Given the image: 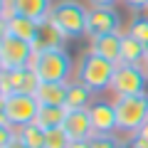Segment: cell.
Returning a JSON list of instances; mask_svg holds the SVG:
<instances>
[{
	"label": "cell",
	"mask_w": 148,
	"mask_h": 148,
	"mask_svg": "<svg viewBox=\"0 0 148 148\" xmlns=\"http://www.w3.org/2000/svg\"><path fill=\"white\" fill-rule=\"evenodd\" d=\"M86 15L89 5H82L79 0H59L52 5L49 20L59 27L67 40H79L86 35Z\"/></svg>",
	"instance_id": "1"
},
{
	"label": "cell",
	"mask_w": 148,
	"mask_h": 148,
	"mask_svg": "<svg viewBox=\"0 0 148 148\" xmlns=\"http://www.w3.org/2000/svg\"><path fill=\"white\" fill-rule=\"evenodd\" d=\"M40 111V101L35 94L25 91H12L10 96L0 99V126L20 128L25 123H32Z\"/></svg>",
	"instance_id": "2"
},
{
	"label": "cell",
	"mask_w": 148,
	"mask_h": 148,
	"mask_svg": "<svg viewBox=\"0 0 148 148\" xmlns=\"http://www.w3.org/2000/svg\"><path fill=\"white\" fill-rule=\"evenodd\" d=\"M30 67L40 74L42 82H69L72 77V57H69L67 47L35 52L30 59Z\"/></svg>",
	"instance_id": "3"
},
{
	"label": "cell",
	"mask_w": 148,
	"mask_h": 148,
	"mask_svg": "<svg viewBox=\"0 0 148 148\" xmlns=\"http://www.w3.org/2000/svg\"><path fill=\"white\" fill-rule=\"evenodd\" d=\"M116 104V136H133L148 121V94L121 96Z\"/></svg>",
	"instance_id": "4"
},
{
	"label": "cell",
	"mask_w": 148,
	"mask_h": 148,
	"mask_svg": "<svg viewBox=\"0 0 148 148\" xmlns=\"http://www.w3.org/2000/svg\"><path fill=\"white\" fill-rule=\"evenodd\" d=\"M114 72H116V62H109V59L99 57L94 52H86L84 59L79 64V72H77V79L84 82L96 96L109 91L111 79H114Z\"/></svg>",
	"instance_id": "5"
},
{
	"label": "cell",
	"mask_w": 148,
	"mask_h": 148,
	"mask_svg": "<svg viewBox=\"0 0 148 148\" xmlns=\"http://www.w3.org/2000/svg\"><path fill=\"white\" fill-rule=\"evenodd\" d=\"M148 77L141 69V64H116L114 79H111L109 94H114V99L121 96H138V94H148Z\"/></svg>",
	"instance_id": "6"
},
{
	"label": "cell",
	"mask_w": 148,
	"mask_h": 148,
	"mask_svg": "<svg viewBox=\"0 0 148 148\" xmlns=\"http://www.w3.org/2000/svg\"><path fill=\"white\" fill-rule=\"evenodd\" d=\"M32 54H35L32 42H25V40H20V37L0 30V69L30 67Z\"/></svg>",
	"instance_id": "7"
},
{
	"label": "cell",
	"mask_w": 148,
	"mask_h": 148,
	"mask_svg": "<svg viewBox=\"0 0 148 148\" xmlns=\"http://www.w3.org/2000/svg\"><path fill=\"white\" fill-rule=\"evenodd\" d=\"M111 32H121V15L116 8H89L86 15V37H101Z\"/></svg>",
	"instance_id": "8"
},
{
	"label": "cell",
	"mask_w": 148,
	"mask_h": 148,
	"mask_svg": "<svg viewBox=\"0 0 148 148\" xmlns=\"http://www.w3.org/2000/svg\"><path fill=\"white\" fill-rule=\"evenodd\" d=\"M89 116L96 136H116V104L114 101H94L89 106Z\"/></svg>",
	"instance_id": "9"
},
{
	"label": "cell",
	"mask_w": 148,
	"mask_h": 148,
	"mask_svg": "<svg viewBox=\"0 0 148 148\" xmlns=\"http://www.w3.org/2000/svg\"><path fill=\"white\" fill-rule=\"evenodd\" d=\"M62 128L67 131V136L72 141H91L96 136L94 126H91V116L89 109H67V116H64Z\"/></svg>",
	"instance_id": "10"
},
{
	"label": "cell",
	"mask_w": 148,
	"mask_h": 148,
	"mask_svg": "<svg viewBox=\"0 0 148 148\" xmlns=\"http://www.w3.org/2000/svg\"><path fill=\"white\" fill-rule=\"evenodd\" d=\"M121 40H123V32H111V35L91 37L89 40V52L99 54V57L109 59V62L121 64Z\"/></svg>",
	"instance_id": "11"
},
{
	"label": "cell",
	"mask_w": 148,
	"mask_h": 148,
	"mask_svg": "<svg viewBox=\"0 0 148 148\" xmlns=\"http://www.w3.org/2000/svg\"><path fill=\"white\" fill-rule=\"evenodd\" d=\"M10 3V10L12 15H25V17H32V20L42 22L49 17L52 12V0H8Z\"/></svg>",
	"instance_id": "12"
},
{
	"label": "cell",
	"mask_w": 148,
	"mask_h": 148,
	"mask_svg": "<svg viewBox=\"0 0 148 148\" xmlns=\"http://www.w3.org/2000/svg\"><path fill=\"white\" fill-rule=\"evenodd\" d=\"M69 82H42L35 91L40 106H67Z\"/></svg>",
	"instance_id": "13"
},
{
	"label": "cell",
	"mask_w": 148,
	"mask_h": 148,
	"mask_svg": "<svg viewBox=\"0 0 148 148\" xmlns=\"http://www.w3.org/2000/svg\"><path fill=\"white\" fill-rule=\"evenodd\" d=\"M0 30L20 37V40H25V42H35L37 30H40V22L32 20V17H25V15H12V17H8V20H3Z\"/></svg>",
	"instance_id": "14"
},
{
	"label": "cell",
	"mask_w": 148,
	"mask_h": 148,
	"mask_svg": "<svg viewBox=\"0 0 148 148\" xmlns=\"http://www.w3.org/2000/svg\"><path fill=\"white\" fill-rule=\"evenodd\" d=\"M64 42H67V37H64L62 32H59V27L47 17V20L40 22V30H37V37H35V42H32V47H35V52H42V49L64 47Z\"/></svg>",
	"instance_id": "15"
},
{
	"label": "cell",
	"mask_w": 148,
	"mask_h": 148,
	"mask_svg": "<svg viewBox=\"0 0 148 148\" xmlns=\"http://www.w3.org/2000/svg\"><path fill=\"white\" fill-rule=\"evenodd\" d=\"M94 91L84 84V82L74 79L69 82V94H67V109H89L94 104Z\"/></svg>",
	"instance_id": "16"
},
{
	"label": "cell",
	"mask_w": 148,
	"mask_h": 148,
	"mask_svg": "<svg viewBox=\"0 0 148 148\" xmlns=\"http://www.w3.org/2000/svg\"><path fill=\"white\" fill-rule=\"evenodd\" d=\"M146 59V45L138 42L136 37H131L128 32H123L121 40V62L123 64H141Z\"/></svg>",
	"instance_id": "17"
},
{
	"label": "cell",
	"mask_w": 148,
	"mask_h": 148,
	"mask_svg": "<svg viewBox=\"0 0 148 148\" xmlns=\"http://www.w3.org/2000/svg\"><path fill=\"white\" fill-rule=\"evenodd\" d=\"M64 116H67V106H40L35 123H40L45 131H49V128L62 126V123H64Z\"/></svg>",
	"instance_id": "18"
},
{
	"label": "cell",
	"mask_w": 148,
	"mask_h": 148,
	"mask_svg": "<svg viewBox=\"0 0 148 148\" xmlns=\"http://www.w3.org/2000/svg\"><path fill=\"white\" fill-rule=\"evenodd\" d=\"M15 133H17V136H20L30 148H45V141H47V131H45L40 123H35V121H32V123H25V126H20Z\"/></svg>",
	"instance_id": "19"
},
{
	"label": "cell",
	"mask_w": 148,
	"mask_h": 148,
	"mask_svg": "<svg viewBox=\"0 0 148 148\" xmlns=\"http://www.w3.org/2000/svg\"><path fill=\"white\" fill-rule=\"evenodd\" d=\"M126 32L148 47V15H146V12H133V17H131V22H128V30Z\"/></svg>",
	"instance_id": "20"
},
{
	"label": "cell",
	"mask_w": 148,
	"mask_h": 148,
	"mask_svg": "<svg viewBox=\"0 0 148 148\" xmlns=\"http://www.w3.org/2000/svg\"><path fill=\"white\" fill-rule=\"evenodd\" d=\"M69 143H72V138L67 136V131H64L62 126L49 128V131H47V141H45V148H67Z\"/></svg>",
	"instance_id": "21"
},
{
	"label": "cell",
	"mask_w": 148,
	"mask_h": 148,
	"mask_svg": "<svg viewBox=\"0 0 148 148\" xmlns=\"http://www.w3.org/2000/svg\"><path fill=\"white\" fill-rule=\"evenodd\" d=\"M91 148H128V143H123L119 136H94Z\"/></svg>",
	"instance_id": "22"
},
{
	"label": "cell",
	"mask_w": 148,
	"mask_h": 148,
	"mask_svg": "<svg viewBox=\"0 0 148 148\" xmlns=\"http://www.w3.org/2000/svg\"><path fill=\"white\" fill-rule=\"evenodd\" d=\"M121 3H123L131 12H146V10H148V0H121Z\"/></svg>",
	"instance_id": "23"
},
{
	"label": "cell",
	"mask_w": 148,
	"mask_h": 148,
	"mask_svg": "<svg viewBox=\"0 0 148 148\" xmlns=\"http://www.w3.org/2000/svg\"><path fill=\"white\" fill-rule=\"evenodd\" d=\"M119 0H86L89 8H114Z\"/></svg>",
	"instance_id": "24"
},
{
	"label": "cell",
	"mask_w": 148,
	"mask_h": 148,
	"mask_svg": "<svg viewBox=\"0 0 148 148\" xmlns=\"http://www.w3.org/2000/svg\"><path fill=\"white\" fill-rule=\"evenodd\" d=\"M128 148H148V143L143 141L141 136H136V133H133V136H128Z\"/></svg>",
	"instance_id": "25"
},
{
	"label": "cell",
	"mask_w": 148,
	"mask_h": 148,
	"mask_svg": "<svg viewBox=\"0 0 148 148\" xmlns=\"http://www.w3.org/2000/svg\"><path fill=\"white\" fill-rule=\"evenodd\" d=\"M3 148H30V146H27V143H25V141H22V138L17 136V133H15V138H12L10 143H5Z\"/></svg>",
	"instance_id": "26"
},
{
	"label": "cell",
	"mask_w": 148,
	"mask_h": 148,
	"mask_svg": "<svg viewBox=\"0 0 148 148\" xmlns=\"http://www.w3.org/2000/svg\"><path fill=\"white\" fill-rule=\"evenodd\" d=\"M67 148H91V141H72Z\"/></svg>",
	"instance_id": "27"
},
{
	"label": "cell",
	"mask_w": 148,
	"mask_h": 148,
	"mask_svg": "<svg viewBox=\"0 0 148 148\" xmlns=\"http://www.w3.org/2000/svg\"><path fill=\"white\" fill-rule=\"evenodd\" d=\"M136 136H141L143 141L148 143V121H146V123H143V126H141V128H138V131H136Z\"/></svg>",
	"instance_id": "28"
},
{
	"label": "cell",
	"mask_w": 148,
	"mask_h": 148,
	"mask_svg": "<svg viewBox=\"0 0 148 148\" xmlns=\"http://www.w3.org/2000/svg\"><path fill=\"white\" fill-rule=\"evenodd\" d=\"M141 69H143V72H146V77H148V57H146V59H143V62H141Z\"/></svg>",
	"instance_id": "29"
},
{
	"label": "cell",
	"mask_w": 148,
	"mask_h": 148,
	"mask_svg": "<svg viewBox=\"0 0 148 148\" xmlns=\"http://www.w3.org/2000/svg\"><path fill=\"white\" fill-rule=\"evenodd\" d=\"M146 57H148V47H146Z\"/></svg>",
	"instance_id": "30"
},
{
	"label": "cell",
	"mask_w": 148,
	"mask_h": 148,
	"mask_svg": "<svg viewBox=\"0 0 148 148\" xmlns=\"http://www.w3.org/2000/svg\"><path fill=\"white\" fill-rule=\"evenodd\" d=\"M146 15H148V10H146Z\"/></svg>",
	"instance_id": "31"
}]
</instances>
